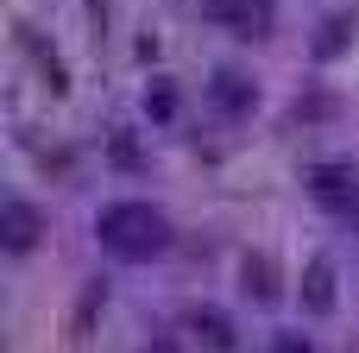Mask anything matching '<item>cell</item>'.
<instances>
[{"label":"cell","mask_w":359,"mask_h":353,"mask_svg":"<svg viewBox=\"0 0 359 353\" xmlns=\"http://www.w3.org/2000/svg\"><path fill=\"white\" fill-rule=\"evenodd\" d=\"M107 158H114V171H145V158H139V145H133V133H114V145H107Z\"/></svg>","instance_id":"cell-12"},{"label":"cell","mask_w":359,"mask_h":353,"mask_svg":"<svg viewBox=\"0 0 359 353\" xmlns=\"http://www.w3.org/2000/svg\"><path fill=\"white\" fill-rule=\"evenodd\" d=\"M297 309H303V322H328V316L341 309V265H334L328 253H316V259L303 265V278H297Z\"/></svg>","instance_id":"cell-5"},{"label":"cell","mask_w":359,"mask_h":353,"mask_svg":"<svg viewBox=\"0 0 359 353\" xmlns=\"http://www.w3.org/2000/svg\"><path fill=\"white\" fill-rule=\"evenodd\" d=\"M353 227H359V215H353Z\"/></svg>","instance_id":"cell-14"},{"label":"cell","mask_w":359,"mask_h":353,"mask_svg":"<svg viewBox=\"0 0 359 353\" xmlns=\"http://www.w3.org/2000/svg\"><path fill=\"white\" fill-rule=\"evenodd\" d=\"M303 189H309V202H316L322 215H334V221H353L359 215V164H347V158L309 164V171H303Z\"/></svg>","instance_id":"cell-2"},{"label":"cell","mask_w":359,"mask_h":353,"mask_svg":"<svg viewBox=\"0 0 359 353\" xmlns=\"http://www.w3.org/2000/svg\"><path fill=\"white\" fill-rule=\"evenodd\" d=\"M202 19L221 25L227 38H271L278 32V0H202Z\"/></svg>","instance_id":"cell-4"},{"label":"cell","mask_w":359,"mask_h":353,"mask_svg":"<svg viewBox=\"0 0 359 353\" xmlns=\"http://www.w3.org/2000/svg\"><path fill=\"white\" fill-rule=\"evenodd\" d=\"M353 32H359V13H353V6L328 13V19L316 25V44H309V57H316V63H334V57L353 44Z\"/></svg>","instance_id":"cell-10"},{"label":"cell","mask_w":359,"mask_h":353,"mask_svg":"<svg viewBox=\"0 0 359 353\" xmlns=\"http://www.w3.org/2000/svg\"><path fill=\"white\" fill-rule=\"evenodd\" d=\"M139 114L151 120V133H170V126L183 120V88H177V76H151V82L139 88Z\"/></svg>","instance_id":"cell-8"},{"label":"cell","mask_w":359,"mask_h":353,"mask_svg":"<svg viewBox=\"0 0 359 353\" xmlns=\"http://www.w3.org/2000/svg\"><path fill=\"white\" fill-rule=\"evenodd\" d=\"M145 353H183V341H177V335H151V347Z\"/></svg>","instance_id":"cell-13"},{"label":"cell","mask_w":359,"mask_h":353,"mask_svg":"<svg viewBox=\"0 0 359 353\" xmlns=\"http://www.w3.org/2000/svg\"><path fill=\"white\" fill-rule=\"evenodd\" d=\"M38 234H44V215H38L25 196H6V208H0V240H6V253L25 259V253L38 246Z\"/></svg>","instance_id":"cell-7"},{"label":"cell","mask_w":359,"mask_h":353,"mask_svg":"<svg viewBox=\"0 0 359 353\" xmlns=\"http://www.w3.org/2000/svg\"><path fill=\"white\" fill-rule=\"evenodd\" d=\"M170 240H177L170 215L145 196H114V202L95 208V246L114 265H158L170 253Z\"/></svg>","instance_id":"cell-1"},{"label":"cell","mask_w":359,"mask_h":353,"mask_svg":"<svg viewBox=\"0 0 359 353\" xmlns=\"http://www.w3.org/2000/svg\"><path fill=\"white\" fill-rule=\"evenodd\" d=\"M202 95H208V107H215V120H227V126H240V120H252L259 114V76H246V69H233V63H221L208 82H202Z\"/></svg>","instance_id":"cell-3"},{"label":"cell","mask_w":359,"mask_h":353,"mask_svg":"<svg viewBox=\"0 0 359 353\" xmlns=\"http://www.w3.org/2000/svg\"><path fill=\"white\" fill-rule=\"evenodd\" d=\"M265 353H322V347H316V335H303V328H271Z\"/></svg>","instance_id":"cell-11"},{"label":"cell","mask_w":359,"mask_h":353,"mask_svg":"<svg viewBox=\"0 0 359 353\" xmlns=\"http://www.w3.org/2000/svg\"><path fill=\"white\" fill-rule=\"evenodd\" d=\"M189 335H196V347H202V353H240V328H233V316L215 309V303H202V309L189 316Z\"/></svg>","instance_id":"cell-9"},{"label":"cell","mask_w":359,"mask_h":353,"mask_svg":"<svg viewBox=\"0 0 359 353\" xmlns=\"http://www.w3.org/2000/svg\"><path fill=\"white\" fill-rule=\"evenodd\" d=\"M240 303H284V278H278V259L271 253H240Z\"/></svg>","instance_id":"cell-6"}]
</instances>
